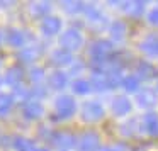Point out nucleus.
Wrapping results in <instances>:
<instances>
[{
  "mask_svg": "<svg viewBox=\"0 0 158 151\" xmlns=\"http://www.w3.org/2000/svg\"><path fill=\"white\" fill-rule=\"evenodd\" d=\"M112 51H114L112 43L107 41V39H99V41H95L92 44V48H90V56H92V59L99 65V68H100V66L106 65V63L110 59Z\"/></svg>",
  "mask_w": 158,
  "mask_h": 151,
  "instance_id": "obj_1",
  "label": "nucleus"
},
{
  "mask_svg": "<svg viewBox=\"0 0 158 151\" xmlns=\"http://www.w3.org/2000/svg\"><path fill=\"white\" fill-rule=\"evenodd\" d=\"M83 44V36L80 34L77 29H68V31L61 32V36H60V46H61V49H65V51H77V49H80Z\"/></svg>",
  "mask_w": 158,
  "mask_h": 151,
  "instance_id": "obj_2",
  "label": "nucleus"
},
{
  "mask_svg": "<svg viewBox=\"0 0 158 151\" xmlns=\"http://www.w3.org/2000/svg\"><path fill=\"white\" fill-rule=\"evenodd\" d=\"M83 12H85L87 21H89V26L92 27V31L100 32V31H104V29L109 26L107 17L97 7H94V5H85V10H83Z\"/></svg>",
  "mask_w": 158,
  "mask_h": 151,
  "instance_id": "obj_3",
  "label": "nucleus"
},
{
  "mask_svg": "<svg viewBox=\"0 0 158 151\" xmlns=\"http://www.w3.org/2000/svg\"><path fill=\"white\" fill-rule=\"evenodd\" d=\"M104 114H106V110H104L102 104L97 100H89L82 105V119L85 122H97L104 117Z\"/></svg>",
  "mask_w": 158,
  "mask_h": 151,
  "instance_id": "obj_4",
  "label": "nucleus"
},
{
  "mask_svg": "<svg viewBox=\"0 0 158 151\" xmlns=\"http://www.w3.org/2000/svg\"><path fill=\"white\" fill-rule=\"evenodd\" d=\"M77 151H99L100 137L94 131H87L77 139Z\"/></svg>",
  "mask_w": 158,
  "mask_h": 151,
  "instance_id": "obj_5",
  "label": "nucleus"
},
{
  "mask_svg": "<svg viewBox=\"0 0 158 151\" xmlns=\"http://www.w3.org/2000/svg\"><path fill=\"white\" fill-rule=\"evenodd\" d=\"M55 107H56V112H58L60 119H70L77 112V102L70 95L58 97L55 102Z\"/></svg>",
  "mask_w": 158,
  "mask_h": 151,
  "instance_id": "obj_6",
  "label": "nucleus"
},
{
  "mask_svg": "<svg viewBox=\"0 0 158 151\" xmlns=\"http://www.w3.org/2000/svg\"><path fill=\"white\" fill-rule=\"evenodd\" d=\"M131 109H133V104H131V100L124 95L114 97L112 102H110V110H112V114L117 117L127 116V114L131 112Z\"/></svg>",
  "mask_w": 158,
  "mask_h": 151,
  "instance_id": "obj_7",
  "label": "nucleus"
},
{
  "mask_svg": "<svg viewBox=\"0 0 158 151\" xmlns=\"http://www.w3.org/2000/svg\"><path fill=\"white\" fill-rule=\"evenodd\" d=\"M22 114H24L26 119L29 120H34V119H39V117L44 114V107L39 100H27V102L22 105Z\"/></svg>",
  "mask_w": 158,
  "mask_h": 151,
  "instance_id": "obj_8",
  "label": "nucleus"
},
{
  "mask_svg": "<svg viewBox=\"0 0 158 151\" xmlns=\"http://www.w3.org/2000/svg\"><path fill=\"white\" fill-rule=\"evenodd\" d=\"M61 19L56 17V15H48V17L43 19L41 22V32L44 36H55L61 31Z\"/></svg>",
  "mask_w": 158,
  "mask_h": 151,
  "instance_id": "obj_9",
  "label": "nucleus"
},
{
  "mask_svg": "<svg viewBox=\"0 0 158 151\" xmlns=\"http://www.w3.org/2000/svg\"><path fill=\"white\" fill-rule=\"evenodd\" d=\"M136 102H138V105L143 107V109H150V107L156 105L158 95H156V92H155V90H151V88H143V90H139V92H138Z\"/></svg>",
  "mask_w": 158,
  "mask_h": 151,
  "instance_id": "obj_10",
  "label": "nucleus"
},
{
  "mask_svg": "<svg viewBox=\"0 0 158 151\" xmlns=\"http://www.w3.org/2000/svg\"><path fill=\"white\" fill-rule=\"evenodd\" d=\"M90 87H92L94 90H97V92H106V90H110L107 73L104 71V70H95V71L92 73Z\"/></svg>",
  "mask_w": 158,
  "mask_h": 151,
  "instance_id": "obj_11",
  "label": "nucleus"
},
{
  "mask_svg": "<svg viewBox=\"0 0 158 151\" xmlns=\"http://www.w3.org/2000/svg\"><path fill=\"white\" fill-rule=\"evenodd\" d=\"M51 141H53V144H55V146L65 148V149L73 148V146L77 144V137L73 136V134H70V133H63V131L53 134V136H51Z\"/></svg>",
  "mask_w": 158,
  "mask_h": 151,
  "instance_id": "obj_12",
  "label": "nucleus"
},
{
  "mask_svg": "<svg viewBox=\"0 0 158 151\" xmlns=\"http://www.w3.org/2000/svg\"><path fill=\"white\" fill-rule=\"evenodd\" d=\"M139 48L146 56H151V58L158 56V36H155V34L146 36V38L141 41Z\"/></svg>",
  "mask_w": 158,
  "mask_h": 151,
  "instance_id": "obj_13",
  "label": "nucleus"
},
{
  "mask_svg": "<svg viewBox=\"0 0 158 151\" xmlns=\"http://www.w3.org/2000/svg\"><path fill=\"white\" fill-rule=\"evenodd\" d=\"M143 127L150 136H158V114L156 112H146L143 117Z\"/></svg>",
  "mask_w": 158,
  "mask_h": 151,
  "instance_id": "obj_14",
  "label": "nucleus"
},
{
  "mask_svg": "<svg viewBox=\"0 0 158 151\" xmlns=\"http://www.w3.org/2000/svg\"><path fill=\"white\" fill-rule=\"evenodd\" d=\"M49 61L53 63L55 66H66L73 63V56L70 51H65V49H56V51L51 53V59Z\"/></svg>",
  "mask_w": 158,
  "mask_h": 151,
  "instance_id": "obj_15",
  "label": "nucleus"
},
{
  "mask_svg": "<svg viewBox=\"0 0 158 151\" xmlns=\"http://www.w3.org/2000/svg\"><path fill=\"white\" fill-rule=\"evenodd\" d=\"M136 73H138L136 76H138V78H141V80H151V78H155V76H156V68H155L150 61L143 59V61L138 63Z\"/></svg>",
  "mask_w": 158,
  "mask_h": 151,
  "instance_id": "obj_16",
  "label": "nucleus"
},
{
  "mask_svg": "<svg viewBox=\"0 0 158 151\" xmlns=\"http://www.w3.org/2000/svg\"><path fill=\"white\" fill-rule=\"evenodd\" d=\"M48 85L53 90H63L68 85V75L65 71H53L48 78Z\"/></svg>",
  "mask_w": 158,
  "mask_h": 151,
  "instance_id": "obj_17",
  "label": "nucleus"
},
{
  "mask_svg": "<svg viewBox=\"0 0 158 151\" xmlns=\"http://www.w3.org/2000/svg\"><path fill=\"white\" fill-rule=\"evenodd\" d=\"M24 78V70L21 66H12V68L7 70V75H5V82L10 87H19Z\"/></svg>",
  "mask_w": 158,
  "mask_h": 151,
  "instance_id": "obj_18",
  "label": "nucleus"
},
{
  "mask_svg": "<svg viewBox=\"0 0 158 151\" xmlns=\"http://www.w3.org/2000/svg\"><path fill=\"white\" fill-rule=\"evenodd\" d=\"M109 34L114 41H123L126 36V24L123 21H114L109 26Z\"/></svg>",
  "mask_w": 158,
  "mask_h": 151,
  "instance_id": "obj_19",
  "label": "nucleus"
},
{
  "mask_svg": "<svg viewBox=\"0 0 158 151\" xmlns=\"http://www.w3.org/2000/svg\"><path fill=\"white\" fill-rule=\"evenodd\" d=\"M7 43L9 46H14V48H24V43H26L24 32L17 31V29H10L7 32Z\"/></svg>",
  "mask_w": 158,
  "mask_h": 151,
  "instance_id": "obj_20",
  "label": "nucleus"
},
{
  "mask_svg": "<svg viewBox=\"0 0 158 151\" xmlns=\"http://www.w3.org/2000/svg\"><path fill=\"white\" fill-rule=\"evenodd\" d=\"M121 87L129 93L139 92V78H138L136 75H126L121 80Z\"/></svg>",
  "mask_w": 158,
  "mask_h": 151,
  "instance_id": "obj_21",
  "label": "nucleus"
},
{
  "mask_svg": "<svg viewBox=\"0 0 158 151\" xmlns=\"http://www.w3.org/2000/svg\"><path fill=\"white\" fill-rule=\"evenodd\" d=\"M144 2H127V4L123 5L124 10H127V14L131 15V17H139V15H143L144 12Z\"/></svg>",
  "mask_w": 158,
  "mask_h": 151,
  "instance_id": "obj_22",
  "label": "nucleus"
},
{
  "mask_svg": "<svg viewBox=\"0 0 158 151\" xmlns=\"http://www.w3.org/2000/svg\"><path fill=\"white\" fill-rule=\"evenodd\" d=\"M38 49L32 48V46H26L24 49H22L21 53H19V59H21L22 63H32L36 58H38Z\"/></svg>",
  "mask_w": 158,
  "mask_h": 151,
  "instance_id": "obj_23",
  "label": "nucleus"
},
{
  "mask_svg": "<svg viewBox=\"0 0 158 151\" xmlns=\"http://www.w3.org/2000/svg\"><path fill=\"white\" fill-rule=\"evenodd\" d=\"M72 88H73V92L78 93V95H85V93H89L90 90H92V87H90L89 80L78 78V80H75V82L72 83Z\"/></svg>",
  "mask_w": 158,
  "mask_h": 151,
  "instance_id": "obj_24",
  "label": "nucleus"
},
{
  "mask_svg": "<svg viewBox=\"0 0 158 151\" xmlns=\"http://www.w3.org/2000/svg\"><path fill=\"white\" fill-rule=\"evenodd\" d=\"M31 10H32V15H36V17H48V15H49V10H51V4H49V2H43V4H32Z\"/></svg>",
  "mask_w": 158,
  "mask_h": 151,
  "instance_id": "obj_25",
  "label": "nucleus"
},
{
  "mask_svg": "<svg viewBox=\"0 0 158 151\" xmlns=\"http://www.w3.org/2000/svg\"><path fill=\"white\" fill-rule=\"evenodd\" d=\"M63 10L68 14H78V12L85 10V4L83 2H63Z\"/></svg>",
  "mask_w": 158,
  "mask_h": 151,
  "instance_id": "obj_26",
  "label": "nucleus"
},
{
  "mask_svg": "<svg viewBox=\"0 0 158 151\" xmlns=\"http://www.w3.org/2000/svg\"><path fill=\"white\" fill-rule=\"evenodd\" d=\"M12 104H14V99L7 93H0V114H7L10 110Z\"/></svg>",
  "mask_w": 158,
  "mask_h": 151,
  "instance_id": "obj_27",
  "label": "nucleus"
},
{
  "mask_svg": "<svg viewBox=\"0 0 158 151\" xmlns=\"http://www.w3.org/2000/svg\"><path fill=\"white\" fill-rule=\"evenodd\" d=\"M14 146L17 151H32L34 149V146H32V143L29 139H24V137H17V139L14 141Z\"/></svg>",
  "mask_w": 158,
  "mask_h": 151,
  "instance_id": "obj_28",
  "label": "nucleus"
},
{
  "mask_svg": "<svg viewBox=\"0 0 158 151\" xmlns=\"http://www.w3.org/2000/svg\"><path fill=\"white\" fill-rule=\"evenodd\" d=\"M29 78H31L32 83H39L43 78H44V71H43V68H32L31 71H29Z\"/></svg>",
  "mask_w": 158,
  "mask_h": 151,
  "instance_id": "obj_29",
  "label": "nucleus"
},
{
  "mask_svg": "<svg viewBox=\"0 0 158 151\" xmlns=\"http://www.w3.org/2000/svg\"><path fill=\"white\" fill-rule=\"evenodd\" d=\"M146 19H148V22H150L151 26H158V7L151 9V10L148 12Z\"/></svg>",
  "mask_w": 158,
  "mask_h": 151,
  "instance_id": "obj_30",
  "label": "nucleus"
},
{
  "mask_svg": "<svg viewBox=\"0 0 158 151\" xmlns=\"http://www.w3.org/2000/svg\"><path fill=\"white\" fill-rule=\"evenodd\" d=\"M100 151H119V148H104V149H100Z\"/></svg>",
  "mask_w": 158,
  "mask_h": 151,
  "instance_id": "obj_31",
  "label": "nucleus"
},
{
  "mask_svg": "<svg viewBox=\"0 0 158 151\" xmlns=\"http://www.w3.org/2000/svg\"><path fill=\"white\" fill-rule=\"evenodd\" d=\"M32 151H48V149H46V148H34Z\"/></svg>",
  "mask_w": 158,
  "mask_h": 151,
  "instance_id": "obj_32",
  "label": "nucleus"
},
{
  "mask_svg": "<svg viewBox=\"0 0 158 151\" xmlns=\"http://www.w3.org/2000/svg\"><path fill=\"white\" fill-rule=\"evenodd\" d=\"M0 83H2V78H0Z\"/></svg>",
  "mask_w": 158,
  "mask_h": 151,
  "instance_id": "obj_33",
  "label": "nucleus"
}]
</instances>
